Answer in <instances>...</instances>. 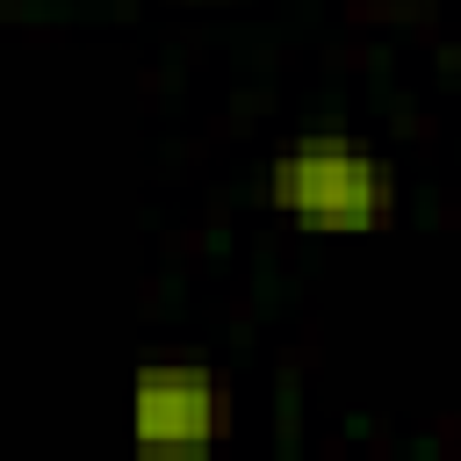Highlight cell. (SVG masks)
Returning <instances> with one entry per match:
<instances>
[{
	"label": "cell",
	"instance_id": "cell-1",
	"mask_svg": "<svg viewBox=\"0 0 461 461\" xmlns=\"http://www.w3.org/2000/svg\"><path fill=\"white\" fill-rule=\"evenodd\" d=\"M267 202L317 238H367L396 209V173L360 137H295L267 166Z\"/></svg>",
	"mask_w": 461,
	"mask_h": 461
},
{
	"label": "cell",
	"instance_id": "cell-2",
	"mask_svg": "<svg viewBox=\"0 0 461 461\" xmlns=\"http://www.w3.org/2000/svg\"><path fill=\"white\" fill-rule=\"evenodd\" d=\"M130 439L144 454H209L223 439V382L194 360H151L130 382Z\"/></svg>",
	"mask_w": 461,
	"mask_h": 461
}]
</instances>
